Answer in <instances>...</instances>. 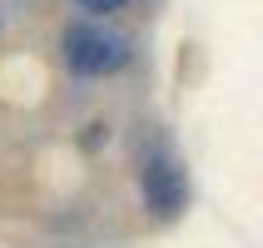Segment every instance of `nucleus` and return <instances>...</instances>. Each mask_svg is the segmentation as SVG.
Returning a JSON list of instances; mask_svg holds the SVG:
<instances>
[{
	"label": "nucleus",
	"mask_w": 263,
	"mask_h": 248,
	"mask_svg": "<svg viewBox=\"0 0 263 248\" xmlns=\"http://www.w3.org/2000/svg\"><path fill=\"white\" fill-rule=\"evenodd\" d=\"M65 60L80 74H115L129 60V40L115 35V30H104V25H80V30L65 35Z\"/></svg>",
	"instance_id": "nucleus-1"
},
{
	"label": "nucleus",
	"mask_w": 263,
	"mask_h": 248,
	"mask_svg": "<svg viewBox=\"0 0 263 248\" xmlns=\"http://www.w3.org/2000/svg\"><path fill=\"white\" fill-rule=\"evenodd\" d=\"M139 189H144L154 219H174L179 208H184V169L164 149L159 154H144V164H139Z\"/></svg>",
	"instance_id": "nucleus-2"
},
{
	"label": "nucleus",
	"mask_w": 263,
	"mask_h": 248,
	"mask_svg": "<svg viewBox=\"0 0 263 248\" xmlns=\"http://www.w3.org/2000/svg\"><path fill=\"white\" fill-rule=\"evenodd\" d=\"M80 5H85V10H95V15H104V10H119L124 0H80Z\"/></svg>",
	"instance_id": "nucleus-3"
}]
</instances>
